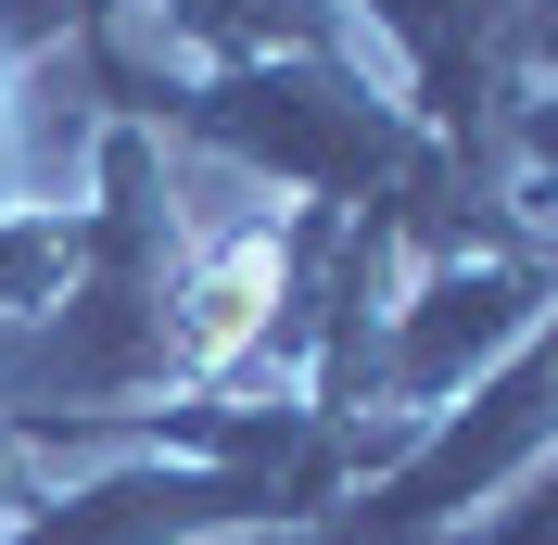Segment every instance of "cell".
<instances>
[{
	"label": "cell",
	"instance_id": "obj_1",
	"mask_svg": "<svg viewBox=\"0 0 558 545\" xmlns=\"http://www.w3.org/2000/svg\"><path fill=\"white\" fill-rule=\"evenodd\" d=\"M267 317H279V254H267V241H229V254L178 292L166 355H178V368H229V355H254V342H267Z\"/></svg>",
	"mask_w": 558,
	"mask_h": 545
}]
</instances>
